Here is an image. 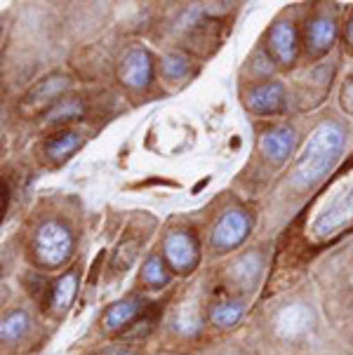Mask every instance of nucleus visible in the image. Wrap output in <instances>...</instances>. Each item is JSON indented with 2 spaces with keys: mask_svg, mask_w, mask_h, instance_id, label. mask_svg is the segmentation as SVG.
Segmentation results:
<instances>
[{
  "mask_svg": "<svg viewBox=\"0 0 353 355\" xmlns=\"http://www.w3.org/2000/svg\"><path fill=\"white\" fill-rule=\"evenodd\" d=\"M292 148H295V130L287 128V125H280V128L266 130L259 139V151L261 155L273 162V165H280L290 158Z\"/></svg>",
  "mask_w": 353,
  "mask_h": 355,
  "instance_id": "obj_7",
  "label": "nucleus"
},
{
  "mask_svg": "<svg viewBox=\"0 0 353 355\" xmlns=\"http://www.w3.org/2000/svg\"><path fill=\"white\" fill-rule=\"evenodd\" d=\"M71 85V80L67 76H50V78H45V80H40L38 85L28 89V94H26V104H43V101H55L62 97L64 92L69 89Z\"/></svg>",
  "mask_w": 353,
  "mask_h": 355,
  "instance_id": "obj_11",
  "label": "nucleus"
},
{
  "mask_svg": "<svg viewBox=\"0 0 353 355\" xmlns=\"http://www.w3.org/2000/svg\"><path fill=\"white\" fill-rule=\"evenodd\" d=\"M74 248V238H71L69 228L59 221H47L35 231L33 238V252L38 261L47 268H57L71 257Z\"/></svg>",
  "mask_w": 353,
  "mask_h": 355,
  "instance_id": "obj_2",
  "label": "nucleus"
},
{
  "mask_svg": "<svg viewBox=\"0 0 353 355\" xmlns=\"http://www.w3.org/2000/svg\"><path fill=\"white\" fill-rule=\"evenodd\" d=\"M163 257L177 273H191L200 261L198 240L189 231H172L163 240Z\"/></svg>",
  "mask_w": 353,
  "mask_h": 355,
  "instance_id": "obj_3",
  "label": "nucleus"
},
{
  "mask_svg": "<svg viewBox=\"0 0 353 355\" xmlns=\"http://www.w3.org/2000/svg\"><path fill=\"white\" fill-rule=\"evenodd\" d=\"M344 146V128L337 123H325L311 135V139L299 155L295 172H292V186L295 189H309L318 179L325 177L334 165L337 155Z\"/></svg>",
  "mask_w": 353,
  "mask_h": 355,
  "instance_id": "obj_1",
  "label": "nucleus"
},
{
  "mask_svg": "<svg viewBox=\"0 0 353 355\" xmlns=\"http://www.w3.org/2000/svg\"><path fill=\"white\" fill-rule=\"evenodd\" d=\"M80 146H83V139L76 135V132H59V135H55L50 141L45 144V153L50 155V160L64 162L67 158H71V155H74Z\"/></svg>",
  "mask_w": 353,
  "mask_h": 355,
  "instance_id": "obj_13",
  "label": "nucleus"
},
{
  "mask_svg": "<svg viewBox=\"0 0 353 355\" xmlns=\"http://www.w3.org/2000/svg\"><path fill=\"white\" fill-rule=\"evenodd\" d=\"M28 315L24 311H12L10 315L3 318V327H0V336H3L5 344H12V341H19L24 334L28 332Z\"/></svg>",
  "mask_w": 353,
  "mask_h": 355,
  "instance_id": "obj_15",
  "label": "nucleus"
},
{
  "mask_svg": "<svg viewBox=\"0 0 353 355\" xmlns=\"http://www.w3.org/2000/svg\"><path fill=\"white\" fill-rule=\"evenodd\" d=\"M337 38V24L330 17H316L313 21H309L307 26V47L311 54H322L327 52Z\"/></svg>",
  "mask_w": 353,
  "mask_h": 355,
  "instance_id": "obj_9",
  "label": "nucleus"
},
{
  "mask_svg": "<svg viewBox=\"0 0 353 355\" xmlns=\"http://www.w3.org/2000/svg\"><path fill=\"white\" fill-rule=\"evenodd\" d=\"M243 318V304L241 302H224L217 304L210 313V320L219 327H231Z\"/></svg>",
  "mask_w": 353,
  "mask_h": 355,
  "instance_id": "obj_20",
  "label": "nucleus"
},
{
  "mask_svg": "<svg viewBox=\"0 0 353 355\" xmlns=\"http://www.w3.org/2000/svg\"><path fill=\"white\" fill-rule=\"evenodd\" d=\"M144 311V302L137 297L123 299V302L113 304L104 315V327L109 332H118V329L128 327L130 322H135L139 318V313Z\"/></svg>",
  "mask_w": 353,
  "mask_h": 355,
  "instance_id": "obj_10",
  "label": "nucleus"
},
{
  "mask_svg": "<svg viewBox=\"0 0 353 355\" xmlns=\"http://www.w3.org/2000/svg\"><path fill=\"white\" fill-rule=\"evenodd\" d=\"M170 280V275H167V268L163 263V259L160 257H148L146 261H144L141 266V282L146 287H160L165 285V282Z\"/></svg>",
  "mask_w": 353,
  "mask_h": 355,
  "instance_id": "obj_18",
  "label": "nucleus"
},
{
  "mask_svg": "<svg viewBox=\"0 0 353 355\" xmlns=\"http://www.w3.org/2000/svg\"><path fill=\"white\" fill-rule=\"evenodd\" d=\"M85 106H83L80 99L71 97V99H59L50 111L45 113L47 123H67V120H76L83 116Z\"/></svg>",
  "mask_w": 353,
  "mask_h": 355,
  "instance_id": "obj_16",
  "label": "nucleus"
},
{
  "mask_svg": "<svg viewBox=\"0 0 353 355\" xmlns=\"http://www.w3.org/2000/svg\"><path fill=\"white\" fill-rule=\"evenodd\" d=\"M191 73V59L182 52H170L163 57V76L170 80H182Z\"/></svg>",
  "mask_w": 353,
  "mask_h": 355,
  "instance_id": "obj_19",
  "label": "nucleus"
},
{
  "mask_svg": "<svg viewBox=\"0 0 353 355\" xmlns=\"http://www.w3.org/2000/svg\"><path fill=\"white\" fill-rule=\"evenodd\" d=\"M311 327V313L304 306H287L278 315V332L283 336H299Z\"/></svg>",
  "mask_w": 353,
  "mask_h": 355,
  "instance_id": "obj_12",
  "label": "nucleus"
},
{
  "mask_svg": "<svg viewBox=\"0 0 353 355\" xmlns=\"http://www.w3.org/2000/svg\"><path fill=\"white\" fill-rule=\"evenodd\" d=\"M342 106L346 113H351L353 116V80L346 83L344 89H342Z\"/></svg>",
  "mask_w": 353,
  "mask_h": 355,
  "instance_id": "obj_21",
  "label": "nucleus"
},
{
  "mask_svg": "<svg viewBox=\"0 0 353 355\" xmlns=\"http://www.w3.org/2000/svg\"><path fill=\"white\" fill-rule=\"evenodd\" d=\"M261 268V259L257 254H245L233 263V280L241 282L243 287H250L257 280Z\"/></svg>",
  "mask_w": 353,
  "mask_h": 355,
  "instance_id": "obj_17",
  "label": "nucleus"
},
{
  "mask_svg": "<svg viewBox=\"0 0 353 355\" xmlns=\"http://www.w3.org/2000/svg\"><path fill=\"white\" fill-rule=\"evenodd\" d=\"M76 292H78V273H76V270H71V273L62 275V278L55 282L52 294H50V302H52V306H55L57 311H64V309H69V306L74 304Z\"/></svg>",
  "mask_w": 353,
  "mask_h": 355,
  "instance_id": "obj_14",
  "label": "nucleus"
},
{
  "mask_svg": "<svg viewBox=\"0 0 353 355\" xmlns=\"http://www.w3.org/2000/svg\"><path fill=\"white\" fill-rule=\"evenodd\" d=\"M121 76L123 85H128L130 89H146L151 85V78H153V62H151V54L146 50H130L128 54L123 57L121 62Z\"/></svg>",
  "mask_w": 353,
  "mask_h": 355,
  "instance_id": "obj_5",
  "label": "nucleus"
},
{
  "mask_svg": "<svg viewBox=\"0 0 353 355\" xmlns=\"http://www.w3.org/2000/svg\"><path fill=\"white\" fill-rule=\"evenodd\" d=\"M346 43L353 47V17L349 19V24H346Z\"/></svg>",
  "mask_w": 353,
  "mask_h": 355,
  "instance_id": "obj_23",
  "label": "nucleus"
},
{
  "mask_svg": "<svg viewBox=\"0 0 353 355\" xmlns=\"http://www.w3.org/2000/svg\"><path fill=\"white\" fill-rule=\"evenodd\" d=\"M248 106L252 108L255 113H261V116H271V113L283 111L285 106V89L280 83H261L250 89L248 94Z\"/></svg>",
  "mask_w": 353,
  "mask_h": 355,
  "instance_id": "obj_8",
  "label": "nucleus"
},
{
  "mask_svg": "<svg viewBox=\"0 0 353 355\" xmlns=\"http://www.w3.org/2000/svg\"><path fill=\"white\" fill-rule=\"evenodd\" d=\"M297 47H299V35L295 24L290 21L273 24V28L268 31V50H271V57L278 64L290 66L297 59Z\"/></svg>",
  "mask_w": 353,
  "mask_h": 355,
  "instance_id": "obj_6",
  "label": "nucleus"
},
{
  "mask_svg": "<svg viewBox=\"0 0 353 355\" xmlns=\"http://www.w3.org/2000/svg\"><path fill=\"white\" fill-rule=\"evenodd\" d=\"M250 228H252V219L243 209H226L212 231V248L219 252L238 248L250 236Z\"/></svg>",
  "mask_w": 353,
  "mask_h": 355,
  "instance_id": "obj_4",
  "label": "nucleus"
},
{
  "mask_svg": "<svg viewBox=\"0 0 353 355\" xmlns=\"http://www.w3.org/2000/svg\"><path fill=\"white\" fill-rule=\"evenodd\" d=\"M104 355H135L130 348H125V346H113V348H109Z\"/></svg>",
  "mask_w": 353,
  "mask_h": 355,
  "instance_id": "obj_22",
  "label": "nucleus"
}]
</instances>
